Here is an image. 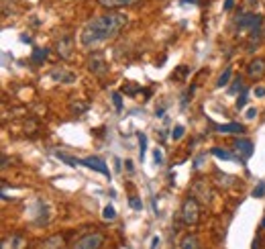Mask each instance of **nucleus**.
Returning a JSON list of instances; mask_svg holds the SVG:
<instances>
[{
    "instance_id": "f257e3e1",
    "label": "nucleus",
    "mask_w": 265,
    "mask_h": 249,
    "mask_svg": "<svg viewBox=\"0 0 265 249\" xmlns=\"http://www.w3.org/2000/svg\"><path fill=\"white\" fill-rule=\"evenodd\" d=\"M126 25V17L123 13H104L94 17L92 21H88L80 33V43L82 47H96L98 43H104L109 39L116 37L119 31Z\"/></svg>"
},
{
    "instance_id": "f03ea898",
    "label": "nucleus",
    "mask_w": 265,
    "mask_h": 249,
    "mask_svg": "<svg viewBox=\"0 0 265 249\" xmlns=\"http://www.w3.org/2000/svg\"><path fill=\"white\" fill-rule=\"evenodd\" d=\"M200 218V204L194 196H188L182 204V221L186 225H196Z\"/></svg>"
},
{
    "instance_id": "7ed1b4c3",
    "label": "nucleus",
    "mask_w": 265,
    "mask_h": 249,
    "mask_svg": "<svg viewBox=\"0 0 265 249\" xmlns=\"http://www.w3.org/2000/svg\"><path fill=\"white\" fill-rule=\"evenodd\" d=\"M263 21H265L263 15L247 13V15H241L237 18V29H239V31H253V29H261Z\"/></svg>"
},
{
    "instance_id": "20e7f679",
    "label": "nucleus",
    "mask_w": 265,
    "mask_h": 249,
    "mask_svg": "<svg viewBox=\"0 0 265 249\" xmlns=\"http://www.w3.org/2000/svg\"><path fill=\"white\" fill-rule=\"evenodd\" d=\"M104 243V235L102 233H88L82 237L80 241H76L74 249H100Z\"/></svg>"
},
{
    "instance_id": "39448f33",
    "label": "nucleus",
    "mask_w": 265,
    "mask_h": 249,
    "mask_svg": "<svg viewBox=\"0 0 265 249\" xmlns=\"http://www.w3.org/2000/svg\"><path fill=\"white\" fill-rule=\"evenodd\" d=\"M233 149H234V155H237L241 162H247L255 151V147H253V143L249 141V139H237V141L233 143Z\"/></svg>"
},
{
    "instance_id": "423d86ee",
    "label": "nucleus",
    "mask_w": 265,
    "mask_h": 249,
    "mask_svg": "<svg viewBox=\"0 0 265 249\" xmlns=\"http://www.w3.org/2000/svg\"><path fill=\"white\" fill-rule=\"evenodd\" d=\"M82 166H86V167H90V170H94L98 174H104V176L110 178V170H109V166H106V162H104L102 157H96V155L84 157L82 159Z\"/></svg>"
},
{
    "instance_id": "0eeeda50",
    "label": "nucleus",
    "mask_w": 265,
    "mask_h": 249,
    "mask_svg": "<svg viewBox=\"0 0 265 249\" xmlns=\"http://www.w3.org/2000/svg\"><path fill=\"white\" fill-rule=\"evenodd\" d=\"M247 76L251 80H261L265 76V59L263 57H255L247 64Z\"/></svg>"
},
{
    "instance_id": "6e6552de",
    "label": "nucleus",
    "mask_w": 265,
    "mask_h": 249,
    "mask_svg": "<svg viewBox=\"0 0 265 249\" xmlns=\"http://www.w3.org/2000/svg\"><path fill=\"white\" fill-rule=\"evenodd\" d=\"M55 49H57V53H60V57L70 59L72 53H74V37H72V35H63V37H60V41H57Z\"/></svg>"
},
{
    "instance_id": "1a4fd4ad",
    "label": "nucleus",
    "mask_w": 265,
    "mask_h": 249,
    "mask_svg": "<svg viewBox=\"0 0 265 249\" xmlns=\"http://www.w3.org/2000/svg\"><path fill=\"white\" fill-rule=\"evenodd\" d=\"M88 69H90L92 74H96V76H104L106 72H109V66H106L104 57L100 53H94L90 59H88Z\"/></svg>"
},
{
    "instance_id": "9d476101",
    "label": "nucleus",
    "mask_w": 265,
    "mask_h": 249,
    "mask_svg": "<svg viewBox=\"0 0 265 249\" xmlns=\"http://www.w3.org/2000/svg\"><path fill=\"white\" fill-rule=\"evenodd\" d=\"M137 2H141V0H98V4L104 6V8H125V6H135Z\"/></svg>"
},
{
    "instance_id": "9b49d317",
    "label": "nucleus",
    "mask_w": 265,
    "mask_h": 249,
    "mask_svg": "<svg viewBox=\"0 0 265 249\" xmlns=\"http://www.w3.org/2000/svg\"><path fill=\"white\" fill-rule=\"evenodd\" d=\"M51 78L55 80V82H63V84H72V82H76V74H74V72H67V69H63V67L53 69V72H51Z\"/></svg>"
},
{
    "instance_id": "f8f14e48",
    "label": "nucleus",
    "mask_w": 265,
    "mask_h": 249,
    "mask_svg": "<svg viewBox=\"0 0 265 249\" xmlns=\"http://www.w3.org/2000/svg\"><path fill=\"white\" fill-rule=\"evenodd\" d=\"M217 131L222 135H241L245 127L241 123H227V125H217Z\"/></svg>"
},
{
    "instance_id": "ddd939ff",
    "label": "nucleus",
    "mask_w": 265,
    "mask_h": 249,
    "mask_svg": "<svg viewBox=\"0 0 265 249\" xmlns=\"http://www.w3.org/2000/svg\"><path fill=\"white\" fill-rule=\"evenodd\" d=\"M63 243H65V239L62 235H53V237L45 239L37 249H63Z\"/></svg>"
},
{
    "instance_id": "4468645a",
    "label": "nucleus",
    "mask_w": 265,
    "mask_h": 249,
    "mask_svg": "<svg viewBox=\"0 0 265 249\" xmlns=\"http://www.w3.org/2000/svg\"><path fill=\"white\" fill-rule=\"evenodd\" d=\"M47 55H49V49H41V47H39V49H33V53H31V64L33 66H41L43 62H45V59H47Z\"/></svg>"
},
{
    "instance_id": "2eb2a0df",
    "label": "nucleus",
    "mask_w": 265,
    "mask_h": 249,
    "mask_svg": "<svg viewBox=\"0 0 265 249\" xmlns=\"http://www.w3.org/2000/svg\"><path fill=\"white\" fill-rule=\"evenodd\" d=\"M210 153H212L214 157H218V159H224V162H233V159H239L233 151H227V149H220V147H212Z\"/></svg>"
},
{
    "instance_id": "dca6fc26",
    "label": "nucleus",
    "mask_w": 265,
    "mask_h": 249,
    "mask_svg": "<svg viewBox=\"0 0 265 249\" xmlns=\"http://www.w3.org/2000/svg\"><path fill=\"white\" fill-rule=\"evenodd\" d=\"M180 247L182 249H200V241H198V237H196V235H186L182 239Z\"/></svg>"
},
{
    "instance_id": "f3484780",
    "label": "nucleus",
    "mask_w": 265,
    "mask_h": 249,
    "mask_svg": "<svg viewBox=\"0 0 265 249\" xmlns=\"http://www.w3.org/2000/svg\"><path fill=\"white\" fill-rule=\"evenodd\" d=\"M55 157H57V159H62V162H65L67 166H72V167L82 166V159L72 157V155H67V153H63V151H55Z\"/></svg>"
},
{
    "instance_id": "a211bd4d",
    "label": "nucleus",
    "mask_w": 265,
    "mask_h": 249,
    "mask_svg": "<svg viewBox=\"0 0 265 249\" xmlns=\"http://www.w3.org/2000/svg\"><path fill=\"white\" fill-rule=\"evenodd\" d=\"M241 90H245V82H243L241 76H237V78L233 80L231 88H229V94H237V92H241Z\"/></svg>"
},
{
    "instance_id": "6ab92c4d",
    "label": "nucleus",
    "mask_w": 265,
    "mask_h": 249,
    "mask_svg": "<svg viewBox=\"0 0 265 249\" xmlns=\"http://www.w3.org/2000/svg\"><path fill=\"white\" fill-rule=\"evenodd\" d=\"M217 182H218L220 186H224V188H229V186L234 184V178L229 176V174H220V172H217Z\"/></svg>"
},
{
    "instance_id": "aec40b11",
    "label": "nucleus",
    "mask_w": 265,
    "mask_h": 249,
    "mask_svg": "<svg viewBox=\"0 0 265 249\" xmlns=\"http://www.w3.org/2000/svg\"><path fill=\"white\" fill-rule=\"evenodd\" d=\"M4 245H11V249H23L25 247V239L15 235V237H11V241H4Z\"/></svg>"
},
{
    "instance_id": "412c9836",
    "label": "nucleus",
    "mask_w": 265,
    "mask_h": 249,
    "mask_svg": "<svg viewBox=\"0 0 265 249\" xmlns=\"http://www.w3.org/2000/svg\"><path fill=\"white\" fill-rule=\"evenodd\" d=\"M231 76H233V69H231V67H227V69H224V72L220 74L218 82H217V88H222V86H227V84H229V80H231Z\"/></svg>"
},
{
    "instance_id": "4be33fe9",
    "label": "nucleus",
    "mask_w": 265,
    "mask_h": 249,
    "mask_svg": "<svg viewBox=\"0 0 265 249\" xmlns=\"http://www.w3.org/2000/svg\"><path fill=\"white\" fill-rule=\"evenodd\" d=\"M102 218H104V221H114V218H116V211H114L112 204H106V206H104Z\"/></svg>"
},
{
    "instance_id": "5701e85b",
    "label": "nucleus",
    "mask_w": 265,
    "mask_h": 249,
    "mask_svg": "<svg viewBox=\"0 0 265 249\" xmlns=\"http://www.w3.org/2000/svg\"><path fill=\"white\" fill-rule=\"evenodd\" d=\"M145 151H147V135L139 133V157H141V162L145 159Z\"/></svg>"
},
{
    "instance_id": "b1692460",
    "label": "nucleus",
    "mask_w": 265,
    "mask_h": 249,
    "mask_svg": "<svg viewBox=\"0 0 265 249\" xmlns=\"http://www.w3.org/2000/svg\"><path fill=\"white\" fill-rule=\"evenodd\" d=\"M184 133H186L184 125H175V129L171 131V139H173V141H180V139L184 137Z\"/></svg>"
},
{
    "instance_id": "393cba45",
    "label": "nucleus",
    "mask_w": 265,
    "mask_h": 249,
    "mask_svg": "<svg viewBox=\"0 0 265 249\" xmlns=\"http://www.w3.org/2000/svg\"><path fill=\"white\" fill-rule=\"evenodd\" d=\"M112 104H114V108L116 111H123V96H121V92H112Z\"/></svg>"
},
{
    "instance_id": "a878e982",
    "label": "nucleus",
    "mask_w": 265,
    "mask_h": 249,
    "mask_svg": "<svg viewBox=\"0 0 265 249\" xmlns=\"http://www.w3.org/2000/svg\"><path fill=\"white\" fill-rule=\"evenodd\" d=\"M247 102H249V98H247V92L243 90V94L239 96V100H237V111H243V108H245V104H247Z\"/></svg>"
},
{
    "instance_id": "bb28decb",
    "label": "nucleus",
    "mask_w": 265,
    "mask_h": 249,
    "mask_svg": "<svg viewBox=\"0 0 265 249\" xmlns=\"http://www.w3.org/2000/svg\"><path fill=\"white\" fill-rule=\"evenodd\" d=\"M253 196H255V198H263V196H265V182H259V184H257V188L253 190Z\"/></svg>"
},
{
    "instance_id": "cd10ccee",
    "label": "nucleus",
    "mask_w": 265,
    "mask_h": 249,
    "mask_svg": "<svg viewBox=\"0 0 265 249\" xmlns=\"http://www.w3.org/2000/svg\"><path fill=\"white\" fill-rule=\"evenodd\" d=\"M153 162H155V166H161V164H163V153H161V149H155V151H153Z\"/></svg>"
},
{
    "instance_id": "c85d7f7f",
    "label": "nucleus",
    "mask_w": 265,
    "mask_h": 249,
    "mask_svg": "<svg viewBox=\"0 0 265 249\" xmlns=\"http://www.w3.org/2000/svg\"><path fill=\"white\" fill-rule=\"evenodd\" d=\"M129 204H131V208H135V211H141V208H143V202L139 200V198H131Z\"/></svg>"
},
{
    "instance_id": "c756f323",
    "label": "nucleus",
    "mask_w": 265,
    "mask_h": 249,
    "mask_svg": "<svg viewBox=\"0 0 265 249\" xmlns=\"http://www.w3.org/2000/svg\"><path fill=\"white\" fill-rule=\"evenodd\" d=\"M139 90H141V86H133V84L123 88V92H125V94H135V92H139Z\"/></svg>"
},
{
    "instance_id": "7c9ffc66",
    "label": "nucleus",
    "mask_w": 265,
    "mask_h": 249,
    "mask_svg": "<svg viewBox=\"0 0 265 249\" xmlns=\"http://www.w3.org/2000/svg\"><path fill=\"white\" fill-rule=\"evenodd\" d=\"M245 116H247L249 121H253V118L257 116V108H249V111H247V115H245Z\"/></svg>"
},
{
    "instance_id": "2f4dec72",
    "label": "nucleus",
    "mask_w": 265,
    "mask_h": 249,
    "mask_svg": "<svg viewBox=\"0 0 265 249\" xmlns=\"http://www.w3.org/2000/svg\"><path fill=\"white\" fill-rule=\"evenodd\" d=\"M255 96H265V86H257V88H255Z\"/></svg>"
},
{
    "instance_id": "473e14b6",
    "label": "nucleus",
    "mask_w": 265,
    "mask_h": 249,
    "mask_svg": "<svg viewBox=\"0 0 265 249\" xmlns=\"http://www.w3.org/2000/svg\"><path fill=\"white\" fill-rule=\"evenodd\" d=\"M159 247V237H153L151 239V249H157Z\"/></svg>"
},
{
    "instance_id": "72a5a7b5",
    "label": "nucleus",
    "mask_w": 265,
    "mask_h": 249,
    "mask_svg": "<svg viewBox=\"0 0 265 249\" xmlns=\"http://www.w3.org/2000/svg\"><path fill=\"white\" fill-rule=\"evenodd\" d=\"M253 249H261V237H255V241H253Z\"/></svg>"
},
{
    "instance_id": "f704fd0d",
    "label": "nucleus",
    "mask_w": 265,
    "mask_h": 249,
    "mask_svg": "<svg viewBox=\"0 0 265 249\" xmlns=\"http://www.w3.org/2000/svg\"><path fill=\"white\" fill-rule=\"evenodd\" d=\"M233 6H234V0H227V2H224V11H231Z\"/></svg>"
},
{
    "instance_id": "c9c22d12",
    "label": "nucleus",
    "mask_w": 265,
    "mask_h": 249,
    "mask_svg": "<svg viewBox=\"0 0 265 249\" xmlns=\"http://www.w3.org/2000/svg\"><path fill=\"white\" fill-rule=\"evenodd\" d=\"M125 164H126V170H129V172H133V170H135V167H133V162H131V159H126V162H125Z\"/></svg>"
},
{
    "instance_id": "e433bc0d",
    "label": "nucleus",
    "mask_w": 265,
    "mask_h": 249,
    "mask_svg": "<svg viewBox=\"0 0 265 249\" xmlns=\"http://www.w3.org/2000/svg\"><path fill=\"white\" fill-rule=\"evenodd\" d=\"M21 41L23 43H31V37H29V35H21Z\"/></svg>"
},
{
    "instance_id": "4c0bfd02",
    "label": "nucleus",
    "mask_w": 265,
    "mask_h": 249,
    "mask_svg": "<svg viewBox=\"0 0 265 249\" xmlns=\"http://www.w3.org/2000/svg\"><path fill=\"white\" fill-rule=\"evenodd\" d=\"M261 37L265 39V21H263V25H261Z\"/></svg>"
},
{
    "instance_id": "58836bf2",
    "label": "nucleus",
    "mask_w": 265,
    "mask_h": 249,
    "mask_svg": "<svg viewBox=\"0 0 265 249\" xmlns=\"http://www.w3.org/2000/svg\"><path fill=\"white\" fill-rule=\"evenodd\" d=\"M184 2H186V4H196L198 0H184Z\"/></svg>"
},
{
    "instance_id": "ea45409f",
    "label": "nucleus",
    "mask_w": 265,
    "mask_h": 249,
    "mask_svg": "<svg viewBox=\"0 0 265 249\" xmlns=\"http://www.w3.org/2000/svg\"><path fill=\"white\" fill-rule=\"evenodd\" d=\"M261 227H263V229H265V218H263V221H261Z\"/></svg>"
}]
</instances>
